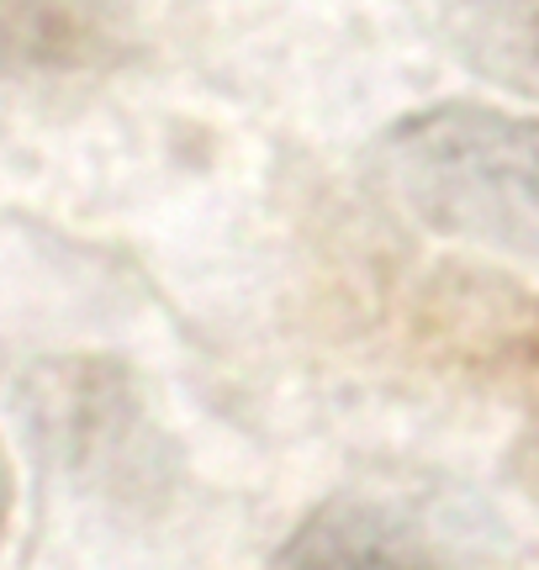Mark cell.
<instances>
[{
  "mask_svg": "<svg viewBox=\"0 0 539 570\" xmlns=\"http://www.w3.org/2000/svg\"><path fill=\"white\" fill-rule=\"evenodd\" d=\"M122 0H0V75H69L117 59Z\"/></svg>",
  "mask_w": 539,
  "mask_h": 570,
  "instance_id": "obj_3",
  "label": "cell"
},
{
  "mask_svg": "<svg viewBox=\"0 0 539 570\" xmlns=\"http://www.w3.org/2000/svg\"><path fill=\"white\" fill-rule=\"evenodd\" d=\"M529 354H535V360H539V327H535V338H529Z\"/></svg>",
  "mask_w": 539,
  "mask_h": 570,
  "instance_id": "obj_6",
  "label": "cell"
},
{
  "mask_svg": "<svg viewBox=\"0 0 539 570\" xmlns=\"http://www.w3.org/2000/svg\"><path fill=\"white\" fill-rule=\"evenodd\" d=\"M11 508H17V475H11V460H6V444H0V533L11 523Z\"/></svg>",
  "mask_w": 539,
  "mask_h": 570,
  "instance_id": "obj_5",
  "label": "cell"
},
{
  "mask_svg": "<svg viewBox=\"0 0 539 570\" xmlns=\"http://www.w3.org/2000/svg\"><path fill=\"white\" fill-rule=\"evenodd\" d=\"M381 175L423 227L539 265V117L423 106L381 138Z\"/></svg>",
  "mask_w": 539,
  "mask_h": 570,
  "instance_id": "obj_1",
  "label": "cell"
},
{
  "mask_svg": "<svg viewBox=\"0 0 539 570\" xmlns=\"http://www.w3.org/2000/svg\"><path fill=\"white\" fill-rule=\"evenodd\" d=\"M460 48L498 80L539 85V0H444Z\"/></svg>",
  "mask_w": 539,
  "mask_h": 570,
  "instance_id": "obj_4",
  "label": "cell"
},
{
  "mask_svg": "<svg viewBox=\"0 0 539 570\" xmlns=\"http://www.w3.org/2000/svg\"><path fill=\"white\" fill-rule=\"evenodd\" d=\"M275 570H455L408 508L375 497H329L275 554Z\"/></svg>",
  "mask_w": 539,
  "mask_h": 570,
  "instance_id": "obj_2",
  "label": "cell"
}]
</instances>
